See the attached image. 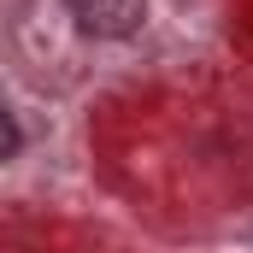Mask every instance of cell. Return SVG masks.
Returning a JSON list of instances; mask_svg holds the SVG:
<instances>
[{"label": "cell", "instance_id": "cell-1", "mask_svg": "<svg viewBox=\"0 0 253 253\" xmlns=\"http://www.w3.org/2000/svg\"><path fill=\"white\" fill-rule=\"evenodd\" d=\"M65 12L94 42H124L147 24V0H65Z\"/></svg>", "mask_w": 253, "mask_h": 253}, {"label": "cell", "instance_id": "cell-2", "mask_svg": "<svg viewBox=\"0 0 253 253\" xmlns=\"http://www.w3.org/2000/svg\"><path fill=\"white\" fill-rule=\"evenodd\" d=\"M18 147H24V129H18V118H12V106L0 100V165L18 159Z\"/></svg>", "mask_w": 253, "mask_h": 253}]
</instances>
